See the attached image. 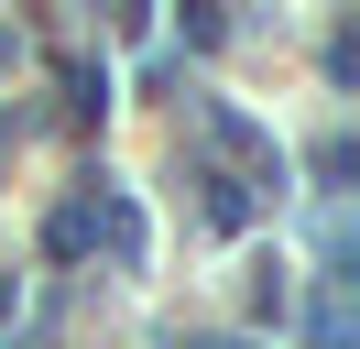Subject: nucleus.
<instances>
[{
    "mask_svg": "<svg viewBox=\"0 0 360 349\" xmlns=\"http://www.w3.org/2000/svg\"><path fill=\"white\" fill-rule=\"evenodd\" d=\"M44 251H55V262H77V251H98V218H88V196H77V208H55V229H44Z\"/></svg>",
    "mask_w": 360,
    "mask_h": 349,
    "instance_id": "obj_1",
    "label": "nucleus"
},
{
    "mask_svg": "<svg viewBox=\"0 0 360 349\" xmlns=\"http://www.w3.org/2000/svg\"><path fill=\"white\" fill-rule=\"evenodd\" d=\"M197 186H207V218H219V229H240V218H251V196L229 186V174H197Z\"/></svg>",
    "mask_w": 360,
    "mask_h": 349,
    "instance_id": "obj_2",
    "label": "nucleus"
},
{
    "mask_svg": "<svg viewBox=\"0 0 360 349\" xmlns=\"http://www.w3.org/2000/svg\"><path fill=\"white\" fill-rule=\"evenodd\" d=\"M0 305H11V284H0Z\"/></svg>",
    "mask_w": 360,
    "mask_h": 349,
    "instance_id": "obj_3",
    "label": "nucleus"
},
{
    "mask_svg": "<svg viewBox=\"0 0 360 349\" xmlns=\"http://www.w3.org/2000/svg\"><path fill=\"white\" fill-rule=\"evenodd\" d=\"M219 349H240V338H219Z\"/></svg>",
    "mask_w": 360,
    "mask_h": 349,
    "instance_id": "obj_4",
    "label": "nucleus"
}]
</instances>
